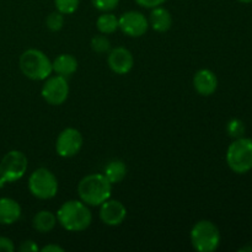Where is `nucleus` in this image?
<instances>
[{
  "label": "nucleus",
  "instance_id": "6ab92c4d",
  "mask_svg": "<svg viewBox=\"0 0 252 252\" xmlns=\"http://www.w3.org/2000/svg\"><path fill=\"white\" fill-rule=\"evenodd\" d=\"M96 27L100 33L111 34L118 30V19L111 12H103L96 20Z\"/></svg>",
  "mask_w": 252,
  "mask_h": 252
},
{
  "label": "nucleus",
  "instance_id": "a211bd4d",
  "mask_svg": "<svg viewBox=\"0 0 252 252\" xmlns=\"http://www.w3.org/2000/svg\"><path fill=\"white\" fill-rule=\"evenodd\" d=\"M103 175L107 177L111 184H118L123 181V179L127 175V166L122 160H112L105 166Z\"/></svg>",
  "mask_w": 252,
  "mask_h": 252
},
{
  "label": "nucleus",
  "instance_id": "2eb2a0df",
  "mask_svg": "<svg viewBox=\"0 0 252 252\" xmlns=\"http://www.w3.org/2000/svg\"><path fill=\"white\" fill-rule=\"evenodd\" d=\"M149 26L157 32H166L172 26V16L165 7L157 6L152 10L149 16Z\"/></svg>",
  "mask_w": 252,
  "mask_h": 252
},
{
  "label": "nucleus",
  "instance_id": "4be33fe9",
  "mask_svg": "<svg viewBox=\"0 0 252 252\" xmlns=\"http://www.w3.org/2000/svg\"><path fill=\"white\" fill-rule=\"evenodd\" d=\"M245 125L241 120H238V118H233L228 122L226 125V132H228L229 137L234 138V139H238V138L244 137L245 134Z\"/></svg>",
  "mask_w": 252,
  "mask_h": 252
},
{
  "label": "nucleus",
  "instance_id": "f8f14e48",
  "mask_svg": "<svg viewBox=\"0 0 252 252\" xmlns=\"http://www.w3.org/2000/svg\"><path fill=\"white\" fill-rule=\"evenodd\" d=\"M108 66L113 73L118 75H125L132 70L134 65V58L130 51L125 47H117L110 52L107 58Z\"/></svg>",
  "mask_w": 252,
  "mask_h": 252
},
{
  "label": "nucleus",
  "instance_id": "ddd939ff",
  "mask_svg": "<svg viewBox=\"0 0 252 252\" xmlns=\"http://www.w3.org/2000/svg\"><path fill=\"white\" fill-rule=\"evenodd\" d=\"M193 86L202 96H211L218 88L217 75L209 69H201L193 76Z\"/></svg>",
  "mask_w": 252,
  "mask_h": 252
},
{
  "label": "nucleus",
  "instance_id": "a878e982",
  "mask_svg": "<svg viewBox=\"0 0 252 252\" xmlns=\"http://www.w3.org/2000/svg\"><path fill=\"white\" fill-rule=\"evenodd\" d=\"M19 250L21 252H37L39 250V248L33 240H25L24 243H21Z\"/></svg>",
  "mask_w": 252,
  "mask_h": 252
},
{
  "label": "nucleus",
  "instance_id": "f03ea898",
  "mask_svg": "<svg viewBox=\"0 0 252 252\" xmlns=\"http://www.w3.org/2000/svg\"><path fill=\"white\" fill-rule=\"evenodd\" d=\"M112 184L103 174H91L81 179L78 185V193L81 202L88 206H101L111 197Z\"/></svg>",
  "mask_w": 252,
  "mask_h": 252
},
{
  "label": "nucleus",
  "instance_id": "c756f323",
  "mask_svg": "<svg viewBox=\"0 0 252 252\" xmlns=\"http://www.w3.org/2000/svg\"><path fill=\"white\" fill-rule=\"evenodd\" d=\"M238 1L244 2V4H249V2H252V0H238Z\"/></svg>",
  "mask_w": 252,
  "mask_h": 252
},
{
  "label": "nucleus",
  "instance_id": "9b49d317",
  "mask_svg": "<svg viewBox=\"0 0 252 252\" xmlns=\"http://www.w3.org/2000/svg\"><path fill=\"white\" fill-rule=\"evenodd\" d=\"M100 207L101 221L108 226L121 225L127 217V208L117 199L108 198Z\"/></svg>",
  "mask_w": 252,
  "mask_h": 252
},
{
  "label": "nucleus",
  "instance_id": "9d476101",
  "mask_svg": "<svg viewBox=\"0 0 252 252\" xmlns=\"http://www.w3.org/2000/svg\"><path fill=\"white\" fill-rule=\"evenodd\" d=\"M118 29L129 37H140L149 29V21L139 11H127L118 19Z\"/></svg>",
  "mask_w": 252,
  "mask_h": 252
},
{
  "label": "nucleus",
  "instance_id": "20e7f679",
  "mask_svg": "<svg viewBox=\"0 0 252 252\" xmlns=\"http://www.w3.org/2000/svg\"><path fill=\"white\" fill-rule=\"evenodd\" d=\"M226 162L235 174L244 175L252 170V139L241 137L234 140L226 152Z\"/></svg>",
  "mask_w": 252,
  "mask_h": 252
},
{
  "label": "nucleus",
  "instance_id": "f257e3e1",
  "mask_svg": "<svg viewBox=\"0 0 252 252\" xmlns=\"http://www.w3.org/2000/svg\"><path fill=\"white\" fill-rule=\"evenodd\" d=\"M57 221L68 231H83L90 226L93 214L88 204L81 201H68L59 207Z\"/></svg>",
  "mask_w": 252,
  "mask_h": 252
},
{
  "label": "nucleus",
  "instance_id": "412c9836",
  "mask_svg": "<svg viewBox=\"0 0 252 252\" xmlns=\"http://www.w3.org/2000/svg\"><path fill=\"white\" fill-rule=\"evenodd\" d=\"M91 48L95 53H106L111 49V42L106 34H96L91 39Z\"/></svg>",
  "mask_w": 252,
  "mask_h": 252
},
{
  "label": "nucleus",
  "instance_id": "5701e85b",
  "mask_svg": "<svg viewBox=\"0 0 252 252\" xmlns=\"http://www.w3.org/2000/svg\"><path fill=\"white\" fill-rule=\"evenodd\" d=\"M79 2L80 0H54V6L63 15H70L78 10Z\"/></svg>",
  "mask_w": 252,
  "mask_h": 252
},
{
  "label": "nucleus",
  "instance_id": "7ed1b4c3",
  "mask_svg": "<svg viewBox=\"0 0 252 252\" xmlns=\"http://www.w3.org/2000/svg\"><path fill=\"white\" fill-rule=\"evenodd\" d=\"M19 65L26 78L36 81L46 80L53 71L51 59L43 52L34 48L27 49L20 56Z\"/></svg>",
  "mask_w": 252,
  "mask_h": 252
},
{
  "label": "nucleus",
  "instance_id": "cd10ccee",
  "mask_svg": "<svg viewBox=\"0 0 252 252\" xmlns=\"http://www.w3.org/2000/svg\"><path fill=\"white\" fill-rule=\"evenodd\" d=\"M41 252H64V249L59 245H56V244H49V245L42 248Z\"/></svg>",
  "mask_w": 252,
  "mask_h": 252
},
{
  "label": "nucleus",
  "instance_id": "4468645a",
  "mask_svg": "<svg viewBox=\"0 0 252 252\" xmlns=\"http://www.w3.org/2000/svg\"><path fill=\"white\" fill-rule=\"evenodd\" d=\"M21 217V206L12 198L2 197L0 198V224L11 225L16 223Z\"/></svg>",
  "mask_w": 252,
  "mask_h": 252
},
{
  "label": "nucleus",
  "instance_id": "393cba45",
  "mask_svg": "<svg viewBox=\"0 0 252 252\" xmlns=\"http://www.w3.org/2000/svg\"><path fill=\"white\" fill-rule=\"evenodd\" d=\"M167 0H135L139 6L145 7V9H154L157 6H161Z\"/></svg>",
  "mask_w": 252,
  "mask_h": 252
},
{
  "label": "nucleus",
  "instance_id": "6e6552de",
  "mask_svg": "<svg viewBox=\"0 0 252 252\" xmlns=\"http://www.w3.org/2000/svg\"><path fill=\"white\" fill-rule=\"evenodd\" d=\"M42 97L52 106L63 105L69 95V85L66 78L61 75L49 76L42 86Z\"/></svg>",
  "mask_w": 252,
  "mask_h": 252
},
{
  "label": "nucleus",
  "instance_id": "f3484780",
  "mask_svg": "<svg viewBox=\"0 0 252 252\" xmlns=\"http://www.w3.org/2000/svg\"><path fill=\"white\" fill-rule=\"evenodd\" d=\"M57 224V216L49 211H41L34 214L32 219V226L34 230L39 231L42 234L49 233L54 229Z\"/></svg>",
  "mask_w": 252,
  "mask_h": 252
},
{
  "label": "nucleus",
  "instance_id": "c85d7f7f",
  "mask_svg": "<svg viewBox=\"0 0 252 252\" xmlns=\"http://www.w3.org/2000/svg\"><path fill=\"white\" fill-rule=\"evenodd\" d=\"M239 251H241V252H252V245L244 246V248L239 249Z\"/></svg>",
  "mask_w": 252,
  "mask_h": 252
},
{
  "label": "nucleus",
  "instance_id": "b1692460",
  "mask_svg": "<svg viewBox=\"0 0 252 252\" xmlns=\"http://www.w3.org/2000/svg\"><path fill=\"white\" fill-rule=\"evenodd\" d=\"M91 2L98 11L110 12L118 6L120 0H91Z\"/></svg>",
  "mask_w": 252,
  "mask_h": 252
},
{
  "label": "nucleus",
  "instance_id": "bb28decb",
  "mask_svg": "<svg viewBox=\"0 0 252 252\" xmlns=\"http://www.w3.org/2000/svg\"><path fill=\"white\" fill-rule=\"evenodd\" d=\"M0 251L4 252H12L15 251V245L9 238L0 236Z\"/></svg>",
  "mask_w": 252,
  "mask_h": 252
},
{
  "label": "nucleus",
  "instance_id": "aec40b11",
  "mask_svg": "<svg viewBox=\"0 0 252 252\" xmlns=\"http://www.w3.org/2000/svg\"><path fill=\"white\" fill-rule=\"evenodd\" d=\"M64 15L59 11H53L47 16L46 19V26L49 31L58 32L63 29L64 26Z\"/></svg>",
  "mask_w": 252,
  "mask_h": 252
},
{
  "label": "nucleus",
  "instance_id": "423d86ee",
  "mask_svg": "<svg viewBox=\"0 0 252 252\" xmlns=\"http://www.w3.org/2000/svg\"><path fill=\"white\" fill-rule=\"evenodd\" d=\"M26 155L19 150L6 153L0 161V189L5 184L19 181L26 174L29 166Z\"/></svg>",
  "mask_w": 252,
  "mask_h": 252
},
{
  "label": "nucleus",
  "instance_id": "1a4fd4ad",
  "mask_svg": "<svg viewBox=\"0 0 252 252\" xmlns=\"http://www.w3.org/2000/svg\"><path fill=\"white\" fill-rule=\"evenodd\" d=\"M83 135L76 128H65L56 140L57 154L62 158H73L83 147Z\"/></svg>",
  "mask_w": 252,
  "mask_h": 252
},
{
  "label": "nucleus",
  "instance_id": "39448f33",
  "mask_svg": "<svg viewBox=\"0 0 252 252\" xmlns=\"http://www.w3.org/2000/svg\"><path fill=\"white\" fill-rule=\"evenodd\" d=\"M219 229L211 220H199L191 230L192 246L199 252H213L220 245Z\"/></svg>",
  "mask_w": 252,
  "mask_h": 252
},
{
  "label": "nucleus",
  "instance_id": "0eeeda50",
  "mask_svg": "<svg viewBox=\"0 0 252 252\" xmlns=\"http://www.w3.org/2000/svg\"><path fill=\"white\" fill-rule=\"evenodd\" d=\"M29 189L38 199H51L58 192V180L51 170L39 167L29 177Z\"/></svg>",
  "mask_w": 252,
  "mask_h": 252
},
{
  "label": "nucleus",
  "instance_id": "dca6fc26",
  "mask_svg": "<svg viewBox=\"0 0 252 252\" xmlns=\"http://www.w3.org/2000/svg\"><path fill=\"white\" fill-rule=\"evenodd\" d=\"M52 69L57 75L68 78L78 70V61L71 54H61L52 62Z\"/></svg>",
  "mask_w": 252,
  "mask_h": 252
}]
</instances>
